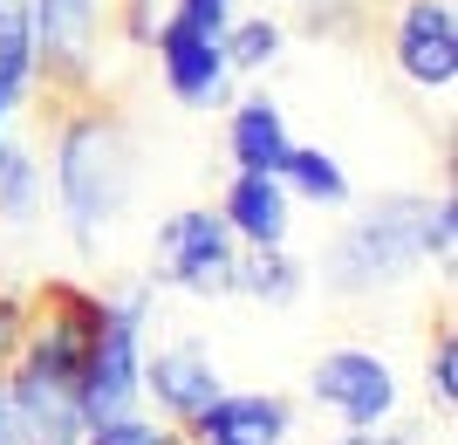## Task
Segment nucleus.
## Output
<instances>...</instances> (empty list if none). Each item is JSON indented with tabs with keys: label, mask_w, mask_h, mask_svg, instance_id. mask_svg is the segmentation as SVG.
<instances>
[{
	"label": "nucleus",
	"mask_w": 458,
	"mask_h": 445,
	"mask_svg": "<svg viewBox=\"0 0 458 445\" xmlns=\"http://www.w3.org/2000/svg\"><path fill=\"white\" fill-rule=\"evenodd\" d=\"M137 322H144V295H123L103 309V329H96L89 370H82V418L103 425V418H131L137 405Z\"/></svg>",
	"instance_id": "5"
},
{
	"label": "nucleus",
	"mask_w": 458,
	"mask_h": 445,
	"mask_svg": "<svg viewBox=\"0 0 458 445\" xmlns=\"http://www.w3.org/2000/svg\"><path fill=\"white\" fill-rule=\"evenodd\" d=\"M308 390H315V405H328L343 425H383L390 405H397L390 364L369 356V349H328L322 364H315V377H308Z\"/></svg>",
	"instance_id": "7"
},
{
	"label": "nucleus",
	"mask_w": 458,
	"mask_h": 445,
	"mask_svg": "<svg viewBox=\"0 0 458 445\" xmlns=\"http://www.w3.org/2000/svg\"><path fill=\"white\" fill-rule=\"evenodd\" d=\"M335 445H403V432H377V425H349V439Z\"/></svg>",
	"instance_id": "24"
},
{
	"label": "nucleus",
	"mask_w": 458,
	"mask_h": 445,
	"mask_svg": "<svg viewBox=\"0 0 458 445\" xmlns=\"http://www.w3.org/2000/svg\"><path fill=\"white\" fill-rule=\"evenodd\" d=\"M103 295L76 288V281H41L28 295V336H21V364L48 370L62 384L82 390V370H89V349H96V329H103Z\"/></svg>",
	"instance_id": "4"
},
{
	"label": "nucleus",
	"mask_w": 458,
	"mask_h": 445,
	"mask_svg": "<svg viewBox=\"0 0 458 445\" xmlns=\"http://www.w3.org/2000/svg\"><path fill=\"white\" fill-rule=\"evenodd\" d=\"M431 398H438L445 411H452V398H458V336H452V315L438 322V349H431Z\"/></svg>",
	"instance_id": "20"
},
{
	"label": "nucleus",
	"mask_w": 458,
	"mask_h": 445,
	"mask_svg": "<svg viewBox=\"0 0 458 445\" xmlns=\"http://www.w3.org/2000/svg\"><path fill=\"white\" fill-rule=\"evenodd\" d=\"M157 253H165V281H178L191 295H233L240 253H233V233L219 213H178L157 240Z\"/></svg>",
	"instance_id": "8"
},
{
	"label": "nucleus",
	"mask_w": 458,
	"mask_h": 445,
	"mask_svg": "<svg viewBox=\"0 0 458 445\" xmlns=\"http://www.w3.org/2000/svg\"><path fill=\"white\" fill-rule=\"evenodd\" d=\"M7 405H14V432L21 445H82L89 439V418H82L76 384H62L35 364H7Z\"/></svg>",
	"instance_id": "6"
},
{
	"label": "nucleus",
	"mask_w": 458,
	"mask_h": 445,
	"mask_svg": "<svg viewBox=\"0 0 458 445\" xmlns=\"http://www.w3.org/2000/svg\"><path fill=\"white\" fill-rule=\"evenodd\" d=\"M55 131V193H62V213L76 227L82 247H96V233L110 227L131 199V165H137V144H131V124L116 116V103L103 97H82L48 124Z\"/></svg>",
	"instance_id": "1"
},
{
	"label": "nucleus",
	"mask_w": 458,
	"mask_h": 445,
	"mask_svg": "<svg viewBox=\"0 0 458 445\" xmlns=\"http://www.w3.org/2000/svg\"><path fill=\"white\" fill-rule=\"evenodd\" d=\"M219 219H226V233H240L247 247H281L287 240V185H281V172H240L226 185Z\"/></svg>",
	"instance_id": "13"
},
{
	"label": "nucleus",
	"mask_w": 458,
	"mask_h": 445,
	"mask_svg": "<svg viewBox=\"0 0 458 445\" xmlns=\"http://www.w3.org/2000/svg\"><path fill=\"white\" fill-rule=\"evenodd\" d=\"M116 0H28L35 21V82H41V131L69 103L96 97V56Z\"/></svg>",
	"instance_id": "3"
},
{
	"label": "nucleus",
	"mask_w": 458,
	"mask_h": 445,
	"mask_svg": "<svg viewBox=\"0 0 458 445\" xmlns=\"http://www.w3.org/2000/svg\"><path fill=\"white\" fill-rule=\"evenodd\" d=\"M7 110H14V97H7V90H0V131H7Z\"/></svg>",
	"instance_id": "26"
},
{
	"label": "nucleus",
	"mask_w": 458,
	"mask_h": 445,
	"mask_svg": "<svg viewBox=\"0 0 458 445\" xmlns=\"http://www.w3.org/2000/svg\"><path fill=\"white\" fill-rule=\"evenodd\" d=\"M137 390H151L157 411L172 425H185L191 411H206L219 398V370H212L206 343H172V349H157L151 364H137Z\"/></svg>",
	"instance_id": "11"
},
{
	"label": "nucleus",
	"mask_w": 458,
	"mask_h": 445,
	"mask_svg": "<svg viewBox=\"0 0 458 445\" xmlns=\"http://www.w3.org/2000/svg\"><path fill=\"white\" fill-rule=\"evenodd\" d=\"M452 240H458V206H452V193L431 206V261L438 268H452Z\"/></svg>",
	"instance_id": "22"
},
{
	"label": "nucleus",
	"mask_w": 458,
	"mask_h": 445,
	"mask_svg": "<svg viewBox=\"0 0 458 445\" xmlns=\"http://www.w3.org/2000/svg\"><path fill=\"white\" fill-rule=\"evenodd\" d=\"M397 69L418 90H452L458 82V14H452V0H411L397 14Z\"/></svg>",
	"instance_id": "10"
},
{
	"label": "nucleus",
	"mask_w": 458,
	"mask_h": 445,
	"mask_svg": "<svg viewBox=\"0 0 458 445\" xmlns=\"http://www.w3.org/2000/svg\"><path fill=\"white\" fill-rule=\"evenodd\" d=\"M281 185L308 193L315 206H343V199H349L343 165H335L328 151H308V144H287V158H281Z\"/></svg>",
	"instance_id": "16"
},
{
	"label": "nucleus",
	"mask_w": 458,
	"mask_h": 445,
	"mask_svg": "<svg viewBox=\"0 0 458 445\" xmlns=\"http://www.w3.org/2000/svg\"><path fill=\"white\" fill-rule=\"evenodd\" d=\"M21 336H28V295H0V377L21 356Z\"/></svg>",
	"instance_id": "21"
},
{
	"label": "nucleus",
	"mask_w": 458,
	"mask_h": 445,
	"mask_svg": "<svg viewBox=\"0 0 458 445\" xmlns=\"http://www.w3.org/2000/svg\"><path fill=\"white\" fill-rule=\"evenodd\" d=\"M219 48H226V69H267V62L281 56V21H267V14L226 21V28H219Z\"/></svg>",
	"instance_id": "18"
},
{
	"label": "nucleus",
	"mask_w": 458,
	"mask_h": 445,
	"mask_svg": "<svg viewBox=\"0 0 458 445\" xmlns=\"http://www.w3.org/2000/svg\"><path fill=\"white\" fill-rule=\"evenodd\" d=\"M35 199H41L35 158L21 151V144H0V219H7V227H28V219H35Z\"/></svg>",
	"instance_id": "17"
},
{
	"label": "nucleus",
	"mask_w": 458,
	"mask_h": 445,
	"mask_svg": "<svg viewBox=\"0 0 458 445\" xmlns=\"http://www.w3.org/2000/svg\"><path fill=\"white\" fill-rule=\"evenodd\" d=\"M431 261V199H377L356 227L328 247V288L343 295H363L383 288V281H403Z\"/></svg>",
	"instance_id": "2"
},
{
	"label": "nucleus",
	"mask_w": 458,
	"mask_h": 445,
	"mask_svg": "<svg viewBox=\"0 0 458 445\" xmlns=\"http://www.w3.org/2000/svg\"><path fill=\"white\" fill-rule=\"evenodd\" d=\"M157 62H165V82H172L178 103H219L226 97V48H219V35L212 28H199V21L185 14H165L151 35Z\"/></svg>",
	"instance_id": "9"
},
{
	"label": "nucleus",
	"mask_w": 458,
	"mask_h": 445,
	"mask_svg": "<svg viewBox=\"0 0 458 445\" xmlns=\"http://www.w3.org/2000/svg\"><path fill=\"white\" fill-rule=\"evenodd\" d=\"M82 445H191L185 425H144V418H103V425H89V439Z\"/></svg>",
	"instance_id": "19"
},
{
	"label": "nucleus",
	"mask_w": 458,
	"mask_h": 445,
	"mask_svg": "<svg viewBox=\"0 0 458 445\" xmlns=\"http://www.w3.org/2000/svg\"><path fill=\"white\" fill-rule=\"evenodd\" d=\"M0 445H21V432H14V405H7V377H0Z\"/></svg>",
	"instance_id": "25"
},
{
	"label": "nucleus",
	"mask_w": 458,
	"mask_h": 445,
	"mask_svg": "<svg viewBox=\"0 0 458 445\" xmlns=\"http://www.w3.org/2000/svg\"><path fill=\"white\" fill-rule=\"evenodd\" d=\"M233 295H253V302H294V295H301V268H294L281 247H253L247 261H233Z\"/></svg>",
	"instance_id": "15"
},
{
	"label": "nucleus",
	"mask_w": 458,
	"mask_h": 445,
	"mask_svg": "<svg viewBox=\"0 0 458 445\" xmlns=\"http://www.w3.org/2000/svg\"><path fill=\"white\" fill-rule=\"evenodd\" d=\"M226 144H233V165H240V172H281V158H287V144H294V137H287L281 103L247 97L240 110H233Z\"/></svg>",
	"instance_id": "14"
},
{
	"label": "nucleus",
	"mask_w": 458,
	"mask_h": 445,
	"mask_svg": "<svg viewBox=\"0 0 458 445\" xmlns=\"http://www.w3.org/2000/svg\"><path fill=\"white\" fill-rule=\"evenodd\" d=\"M172 14H185V21H199V28H212V35H219V28L233 21V0H178Z\"/></svg>",
	"instance_id": "23"
},
{
	"label": "nucleus",
	"mask_w": 458,
	"mask_h": 445,
	"mask_svg": "<svg viewBox=\"0 0 458 445\" xmlns=\"http://www.w3.org/2000/svg\"><path fill=\"white\" fill-rule=\"evenodd\" d=\"M191 445H281L287 439V405L281 398H212L206 411L185 418Z\"/></svg>",
	"instance_id": "12"
}]
</instances>
